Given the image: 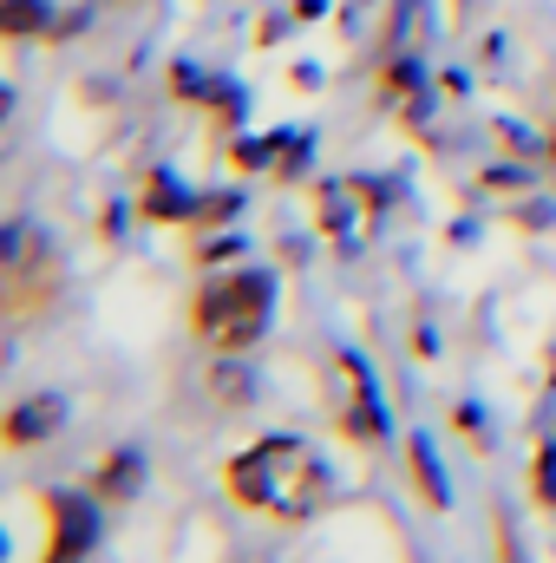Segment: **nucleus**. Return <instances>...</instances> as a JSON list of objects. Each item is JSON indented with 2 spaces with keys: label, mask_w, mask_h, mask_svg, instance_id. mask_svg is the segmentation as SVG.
I'll list each match as a JSON object with an SVG mask.
<instances>
[{
  "label": "nucleus",
  "mask_w": 556,
  "mask_h": 563,
  "mask_svg": "<svg viewBox=\"0 0 556 563\" xmlns=\"http://www.w3.org/2000/svg\"><path fill=\"white\" fill-rule=\"evenodd\" d=\"M223 492H230V505L263 511V518H276V525H308V518L327 505L334 472H327V459H321L301 432H269V439L243 445V452L223 465Z\"/></svg>",
  "instance_id": "obj_1"
},
{
  "label": "nucleus",
  "mask_w": 556,
  "mask_h": 563,
  "mask_svg": "<svg viewBox=\"0 0 556 563\" xmlns=\"http://www.w3.org/2000/svg\"><path fill=\"white\" fill-rule=\"evenodd\" d=\"M276 328V276L269 269H210L190 295V334L210 354H249Z\"/></svg>",
  "instance_id": "obj_2"
},
{
  "label": "nucleus",
  "mask_w": 556,
  "mask_h": 563,
  "mask_svg": "<svg viewBox=\"0 0 556 563\" xmlns=\"http://www.w3.org/2000/svg\"><path fill=\"white\" fill-rule=\"evenodd\" d=\"M59 256H53V243L33 230V223H7L0 230V314L13 321V328H26V321H40L53 301H59Z\"/></svg>",
  "instance_id": "obj_3"
},
{
  "label": "nucleus",
  "mask_w": 556,
  "mask_h": 563,
  "mask_svg": "<svg viewBox=\"0 0 556 563\" xmlns=\"http://www.w3.org/2000/svg\"><path fill=\"white\" fill-rule=\"evenodd\" d=\"M327 407H334V426L354 445H387L393 439V413L380 400V380L354 347H334V361H327Z\"/></svg>",
  "instance_id": "obj_4"
},
{
  "label": "nucleus",
  "mask_w": 556,
  "mask_h": 563,
  "mask_svg": "<svg viewBox=\"0 0 556 563\" xmlns=\"http://www.w3.org/2000/svg\"><path fill=\"white\" fill-rule=\"evenodd\" d=\"M40 511H46V558L59 563L92 558V544H99V498L92 492H46Z\"/></svg>",
  "instance_id": "obj_5"
},
{
  "label": "nucleus",
  "mask_w": 556,
  "mask_h": 563,
  "mask_svg": "<svg viewBox=\"0 0 556 563\" xmlns=\"http://www.w3.org/2000/svg\"><path fill=\"white\" fill-rule=\"evenodd\" d=\"M66 426V394H26V400H13L7 407V420H0V445L7 452H33L40 439H53Z\"/></svg>",
  "instance_id": "obj_6"
},
{
  "label": "nucleus",
  "mask_w": 556,
  "mask_h": 563,
  "mask_svg": "<svg viewBox=\"0 0 556 563\" xmlns=\"http://www.w3.org/2000/svg\"><path fill=\"white\" fill-rule=\"evenodd\" d=\"M197 210H203V197L184 190L177 170H151V177H144V190H138V217L144 223L170 230V223H197Z\"/></svg>",
  "instance_id": "obj_7"
},
{
  "label": "nucleus",
  "mask_w": 556,
  "mask_h": 563,
  "mask_svg": "<svg viewBox=\"0 0 556 563\" xmlns=\"http://www.w3.org/2000/svg\"><path fill=\"white\" fill-rule=\"evenodd\" d=\"M99 505H132L144 492V452L138 445H112L105 459H99V472H92V485H86Z\"/></svg>",
  "instance_id": "obj_8"
},
{
  "label": "nucleus",
  "mask_w": 556,
  "mask_h": 563,
  "mask_svg": "<svg viewBox=\"0 0 556 563\" xmlns=\"http://www.w3.org/2000/svg\"><path fill=\"white\" fill-rule=\"evenodd\" d=\"M407 478H413V492H419L425 511H452V478H445V465H438V452H432L425 432L407 439Z\"/></svg>",
  "instance_id": "obj_9"
},
{
  "label": "nucleus",
  "mask_w": 556,
  "mask_h": 563,
  "mask_svg": "<svg viewBox=\"0 0 556 563\" xmlns=\"http://www.w3.org/2000/svg\"><path fill=\"white\" fill-rule=\"evenodd\" d=\"M210 394H216L223 407H249V394H256V374L243 367V354H216V367H210Z\"/></svg>",
  "instance_id": "obj_10"
},
{
  "label": "nucleus",
  "mask_w": 556,
  "mask_h": 563,
  "mask_svg": "<svg viewBox=\"0 0 556 563\" xmlns=\"http://www.w3.org/2000/svg\"><path fill=\"white\" fill-rule=\"evenodd\" d=\"M0 33H7V40L53 33V0H0Z\"/></svg>",
  "instance_id": "obj_11"
},
{
  "label": "nucleus",
  "mask_w": 556,
  "mask_h": 563,
  "mask_svg": "<svg viewBox=\"0 0 556 563\" xmlns=\"http://www.w3.org/2000/svg\"><path fill=\"white\" fill-rule=\"evenodd\" d=\"M531 498H537L544 511H556V439H544L537 459H531Z\"/></svg>",
  "instance_id": "obj_12"
},
{
  "label": "nucleus",
  "mask_w": 556,
  "mask_h": 563,
  "mask_svg": "<svg viewBox=\"0 0 556 563\" xmlns=\"http://www.w3.org/2000/svg\"><path fill=\"white\" fill-rule=\"evenodd\" d=\"M452 426L465 432V445H478V452L491 445V413H485V407H471V400H458V407H452Z\"/></svg>",
  "instance_id": "obj_13"
},
{
  "label": "nucleus",
  "mask_w": 556,
  "mask_h": 563,
  "mask_svg": "<svg viewBox=\"0 0 556 563\" xmlns=\"http://www.w3.org/2000/svg\"><path fill=\"white\" fill-rule=\"evenodd\" d=\"M485 184H491V190H531V170H518V164H491Z\"/></svg>",
  "instance_id": "obj_14"
},
{
  "label": "nucleus",
  "mask_w": 556,
  "mask_h": 563,
  "mask_svg": "<svg viewBox=\"0 0 556 563\" xmlns=\"http://www.w3.org/2000/svg\"><path fill=\"white\" fill-rule=\"evenodd\" d=\"M498 563H518V531H511V511H498Z\"/></svg>",
  "instance_id": "obj_15"
},
{
  "label": "nucleus",
  "mask_w": 556,
  "mask_h": 563,
  "mask_svg": "<svg viewBox=\"0 0 556 563\" xmlns=\"http://www.w3.org/2000/svg\"><path fill=\"white\" fill-rule=\"evenodd\" d=\"M518 223H537V230H551L556 210H551V203H518Z\"/></svg>",
  "instance_id": "obj_16"
},
{
  "label": "nucleus",
  "mask_w": 556,
  "mask_h": 563,
  "mask_svg": "<svg viewBox=\"0 0 556 563\" xmlns=\"http://www.w3.org/2000/svg\"><path fill=\"white\" fill-rule=\"evenodd\" d=\"M544 151H551V157H556V132H551V144H544Z\"/></svg>",
  "instance_id": "obj_17"
},
{
  "label": "nucleus",
  "mask_w": 556,
  "mask_h": 563,
  "mask_svg": "<svg viewBox=\"0 0 556 563\" xmlns=\"http://www.w3.org/2000/svg\"><path fill=\"white\" fill-rule=\"evenodd\" d=\"M40 563H59V558H40Z\"/></svg>",
  "instance_id": "obj_18"
}]
</instances>
